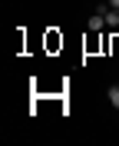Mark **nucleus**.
Listing matches in <instances>:
<instances>
[{"instance_id": "obj_3", "label": "nucleus", "mask_w": 119, "mask_h": 146, "mask_svg": "<svg viewBox=\"0 0 119 146\" xmlns=\"http://www.w3.org/2000/svg\"><path fill=\"white\" fill-rule=\"evenodd\" d=\"M109 103L119 110V86H112V90H109Z\"/></svg>"}, {"instance_id": "obj_1", "label": "nucleus", "mask_w": 119, "mask_h": 146, "mask_svg": "<svg viewBox=\"0 0 119 146\" xmlns=\"http://www.w3.org/2000/svg\"><path fill=\"white\" fill-rule=\"evenodd\" d=\"M103 27H106V7H99V10L89 17V30H93V33H99Z\"/></svg>"}, {"instance_id": "obj_2", "label": "nucleus", "mask_w": 119, "mask_h": 146, "mask_svg": "<svg viewBox=\"0 0 119 146\" xmlns=\"http://www.w3.org/2000/svg\"><path fill=\"white\" fill-rule=\"evenodd\" d=\"M106 27H119V7H106Z\"/></svg>"}]
</instances>
